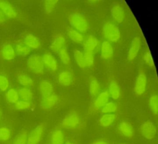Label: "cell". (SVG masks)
I'll return each instance as SVG.
<instances>
[{
    "instance_id": "cell-39",
    "label": "cell",
    "mask_w": 158,
    "mask_h": 144,
    "mask_svg": "<svg viewBox=\"0 0 158 144\" xmlns=\"http://www.w3.org/2000/svg\"><path fill=\"white\" fill-rule=\"evenodd\" d=\"M10 87V81L7 76L0 75V91L6 92Z\"/></svg>"
},
{
    "instance_id": "cell-13",
    "label": "cell",
    "mask_w": 158,
    "mask_h": 144,
    "mask_svg": "<svg viewBox=\"0 0 158 144\" xmlns=\"http://www.w3.org/2000/svg\"><path fill=\"white\" fill-rule=\"evenodd\" d=\"M0 55L3 59L12 60L16 55L14 46L9 43L4 44L0 50Z\"/></svg>"
},
{
    "instance_id": "cell-1",
    "label": "cell",
    "mask_w": 158,
    "mask_h": 144,
    "mask_svg": "<svg viewBox=\"0 0 158 144\" xmlns=\"http://www.w3.org/2000/svg\"><path fill=\"white\" fill-rule=\"evenodd\" d=\"M68 21L73 28L81 33H84L88 30L89 23L85 17L80 13L71 14L68 18Z\"/></svg>"
},
{
    "instance_id": "cell-31",
    "label": "cell",
    "mask_w": 158,
    "mask_h": 144,
    "mask_svg": "<svg viewBox=\"0 0 158 144\" xmlns=\"http://www.w3.org/2000/svg\"><path fill=\"white\" fill-rule=\"evenodd\" d=\"M33 104L31 101L19 99L15 104H14V107L16 110L19 111H24L31 109L33 107Z\"/></svg>"
},
{
    "instance_id": "cell-29",
    "label": "cell",
    "mask_w": 158,
    "mask_h": 144,
    "mask_svg": "<svg viewBox=\"0 0 158 144\" xmlns=\"http://www.w3.org/2000/svg\"><path fill=\"white\" fill-rule=\"evenodd\" d=\"M17 81L23 87L27 88L33 86L35 84L34 80L31 77L23 73L18 75Z\"/></svg>"
},
{
    "instance_id": "cell-40",
    "label": "cell",
    "mask_w": 158,
    "mask_h": 144,
    "mask_svg": "<svg viewBox=\"0 0 158 144\" xmlns=\"http://www.w3.org/2000/svg\"><path fill=\"white\" fill-rule=\"evenodd\" d=\"M85 65L86 68H89L94 64V54L92 52H85L84 53Z\"/></svg>"
},
{
    "instance_id": "cell-34",
    "label": "cell",
    "mask_w": 158,
    "mask_h": 144,
    "mask_svg": "<svg viewBox=\"0 0 158 144\" xmlns=\"http://www.w3.org/2000/svg\"><path fill=\"white\" fill-rule=\"evenodd\" d=\"M28 132L25 130H22L14 137L12 144H27Z\"/></svg>"
},
{
    "instance_id": "cell-37",
    "label": "cell",
    "mask_w": 158,
    "mask_h": 144,
    "mask_svg": "<svg viewBox=\"0 0 158 144\" xmlns=\"http://www.w3.org/2000/svg\"><path fill=\"white\" fill-rule=\"evenodd\" d=\"M57 54L59 56L61 62L64 65H68L70 63L71 59H70L69 53L66 48H64V47L62 48L58 52Z\"/></svg>"
},
{
    "instance_id": "cell-24",
    "label": "cell",
    "mask_w": 158,
    "mask_h": 144,
    "mask_svg": "<svg viewBox=\"0 0 158 144\" xmlns=\"http://www.w3.org/2000/svg\"><path fill=\"white\" fill-rule=\"evenodd\" d=\"M108 94L110 97L115 100L118 99L120 96V87L115 81H112L110 83L109 86Z\"/></svg>"
},
{
    "instance_id": "cell-27",
    "label": "cell",
    "mask_w": 158,
    "mask_h": 144,
    "mask_svg": "<svg viewBox=\"0 0 158 144\" xmlns=\"http://www.w3.org/2000/svg\"><path fill=\"white\" fill-rule=\"evenodd\" d=\"M13 132L9 126H0V142H7L11 139Z\"/></svg>"
},
{
    "instance_id": "cell-23",
    "label": "cell",
    "mask_w": 158,
    "mask_h": 144,
    "mask_svg": "<svg viewBox=\"0 0 158 144\" xmlns=\"http://www.w3.org/2000/svg\"><path fill=\"white\" fill-rule=\"evenodd\" d=\"M98 44V39L95 36L90 35L84 42L83 46L85 52L93 53Z\"/></svg>"
},
{
    "instance_id": "cell-8",
    "label": "cell",
    "mask_w": 158,
    "mask_h": 144,
    "mask_svg": "<svg viewBox=\"0 0 158 144\" xmlns=\"http://www.w3.org/2000/svg\"><path fill=\"white\" fill-rule=\"evenodd\" d=\"M58 100V96L55 94H52L48 96L42 98L40 103V107L42 110H49L56 106Z\"/></svg>"
},
{
    "instance_id": "cell-35",
    "label": "cell",
    "mask_w": 158,
    "mask_h": 144,
    "mask_svg": "<svg viewBox=\"0 0 158 144\" xmlns=\"http://www.w3.org/2000/svg\"><path fill=\"white\" fill-rule=\"evenodd\" d=\"M74 58L77 65L80 68H86L85 65L84 53L79 50H75L73 52Z\"/></svg>"
},
{
    "instance_id": "cell-41",
    "label": "cell",
    "mask_w": 158,
    "mask_h": 144,
    "mask_svg": "<svg viewBox=\"0 0 158 144\" xmlns=\"http://www.w3.org/2000/svg\"><path fill=\"white\" fill-rule=\"evenodd\" d=\"M143 59L145 63L151 68L154 67V62L152 59L151 54L149 50H147L146 52H144L143 55Z\"/></svg>"
},
{
    "instance_id": "cell-21",
    "label": "cell",
    "mask_w": 158,
    "mask_h": 144,
    "mask_svg": "<svg viewBox=\"0 0 158 144\" xmlns=\"http://www.w3.org/2000/svg\"><path fill=\"white\" fill-rule=\"evenodd\" d=\"M113 18L119 23L123 21L125 18V13L122 7L120 5H115L111 10Z\"/></svg>"
},
{
    "instance_id": "cell-19",
    "label": "cell",
    "mask_w": 158,
    "mask_h": 144,
    "mask_svg": "<svg viewBox=\"0 0 158 144\" xmlns=\"http://www.w3.org/2000/svg\"><path fill=\"white\" fill-rule=\"evenodd\" d=\"M39 89L42 98L48 96L53 94V85L47 80H42L40 82Z\"/></svg>"
},
{
    "instance_id": "cell-38",
    "label": "cell",
    "mask_w": 158,
    "mask_h": 144,
    "mask_svg": "<svg viewBox=\"0 0 158 144\" xmlns=\"http://www.w3.org/2000/svg\"><path fill=\"white\" fill-rule=\"evenodd\" d=\"M57 0H47L44 1V8L47 14L51 13L54 10L58 2Z\"/></svg>"
},
{
    "instance_id": "cell-36",
    "label": "cell",
    "mask_w": 158,
    "mask_h": 144,
    "mask_svg": "<svg viewBox=\"0 0 158 144\" xmlns=\"http://www.w3.org/2000/svg\"><path fill=\"white\" fill-rule=\"evenodd\" d=\"M117 105L113 101H109L101 109V111L103 114L114 113L117 110Z\"/></svg>"
},
{
    "instance_id": "cell-33",
    "label": "cell",
    "mask_w": 158,
    "mask_h": 144,
    "mask_svg": "<svg viewBox=\"0 0 158 144\" xmlns=\"http://www.w3.org/2000/svg\"><path fill=\"white\" fill-rule=\"evenodd\" d=\"M149 107L151 111L154 115H158V97L156 94H153L150 97L148 101Z\"/></svg>"
},
{
    "instance_id": "cell-10",
    "label": "cell",
    "mask_w": 158,
    "mask_h": 144,
    "mask_svg": "<svg viewBox=\"0 0 158 144\" xmlns=\"http://www.w3.org/2000/svg\"><path fill=\"white\" fill-rule=\"evenodd\" d=\"M41 59L44 67L49 70L54 72L58 69V62L53 55L50 53H45L41 56Z\"/></svg>"
},
{
    "instance_id": "cell-28",
    "label": "cell",
    "mask_w": 158,
    "mask_h": 144,
    "mask_svg": "<svg viewBox=\"0 0 158 144\" xmlns=\"http://www.w3.org/2000/svg\"><path fill=\"white\" fill-rule=\"evenodd\" d=\"M18 90L20 99L26 101H32L34 98V93L27 87H20Z\"/></svg>"
},
{
    "instance_id": "cell-45",
    "label": "cell",
    "mask_w": 158,
    "mask_h": 144,
    "mask_svg": "<svg viewBox=\"0 0 158 144\" xmlns=\"http://www.w3.org/2000/svg\"><path fill=\"white\" fill-rule=\"evenodd\" d=\"M2 118V112L1 110H0V121H1V120Z\"/></svg>"
},
{
    "instance_id": "cell-42",
    "label": "cell",
    "mask_w": 158,
    "mask_h": 144,
    "mask_svg": "<svg viewBox=\"0 0 158 144\" xmlns=\"http://www.w3.org/2000/svg\"><path fill=\"white\" fill-rule=\"evenodd\" d=\"M7 18L3 13L0 10V24H2L6 21Z\"/></svg>"
},
{
    "instance_id": "cell-15",
    "label": "cell",
    "mask_w": 158,
    "mask_h": 144,
    "mask_svg": "<svg viewBox=\"0 0 158 144\" xmlns=\"http://www.w3.org/2000/svg\"><path fill=\"white\" fill-rule=\"evenodd\" d=\"M50 144H64L65 141L64 132L60 128L54 129L50 134Z\"/></svg>"
},
{
    "instance_id": "cell-16",
    "label": "cell",
    "mask_w": 158,
    "mask_h": 144,
    "mask_svg": "<svg viewBox=\"0 0 158 144\" xmlns=\"http://www.w3.org/2000/svg\"><path fill=\"white\" fill-rule=\"evenodd\" d=\"M23 41L32 50H38L41 48L42 46L40 40L34 34H27L25 37Z\"/></svg>"
},
{
    "instance_id": "cell-5",
    "label": "cell",
    "mask_w": 158,
    "mask_h": 144,
    "mask_svg": "<svg viewBox=\"0 0 158 144\" xmlns=\"http://www.w3.org/2000/svg\"><path fill=\"white\" fill-rule=\"evenodd\" d=\"M80 123L79 114L75 111H70L62 120V127L67 130H74L78 127Z\"/></svg>"
},
{
    "instance_id": "cell-9",
    "label": "cell",
    "mask_w": 158,
    "mask_h": 144,
    "mask_svg": "<svg viewBox=\"0 0 158 144\" xmlns=\"http://www.w3.org/2000/svg\"><path fill=\"white\" fill-rule=\"evenodd\" d=\"M141 47V40L138 37H135L132 40L127 54V59L133 61L137 56Z\"/></svg>"
},
{
    "instance_id": "cell-30",
    "label": "cell",
    "mask_w": 158,
    "mask_h": 144,
    "mask_svg": "<svg viewBox=\"0 0 158 144\" xmlns=\"http://www.w3.org/2000/svg\"><path fill=\"white\" fill-rule=\"evenodd\" d=\"M100 85L98 81L95 78L90 80L89 85V93L90 96L96 97L100 94Z\"/></svg>"
},
{
    "instance_id": "cell-2",
    "label": "cell",
    "mask_w": 158,
    "mask_h": 144,
    "mask_svg": "<svg viewBox=\"0 0 158 144\" xmlns=\"http://www.w3.org/2000/svg\"><path fill=\"white\" fill-rule=\"evenodd\" d=\"M102 32L105 39L110 42H116L121 37L119 28L111 21H106L103 24Z\"/></svg>"
},
{
    "instance_id": "cell-12",
    "label": "cell",
    "mask_w": 158,
    "mask_h": 144,
    "mask_svg": "<svg viewBox=\"0 0 158 144\" xmlns=\"http://www.w3.org/2000/svg\"><path fill=\"white\" fill-rule=\"evenodd\" d=\"M0 10L7 18L12 19L17 17V11L11 4L7 1H0Z\"/></svg>"
},
{
    "instance_id": "cell-7",
    "label": "cell",
    "mask_w": 158,
    "mask_h": 144,
    "mask_svg": "<svg viewBox=\"0 0 158 144\" xmlns=\"http://www.w3.org/2000/svg\"><path fill=\"white\" fill-rule=\"evenodd\" d=\"M147 77L145 72H140L138 74L134 87V92L137 96L145 93L147 85Z\"/></svg>"
},
{
    "instance_id": "cell-22",
    "label": "cell",
    "mask_w": 158,
    "mask_h": 144,
    "mask_svg": "<svg viewBox=\"0 0 158 144\" xmlns=\"http://www.w3.org/2000/svg\"><path fill=\"white\" fill-rule=\"evenodd\" d=\"M58 81L59 84L63 86L71 85L73 82V74L70 72L62 71L58 76Z\"/></svg>"
},
{
    "instance_id": "cell-44",
    "label": "cell",
    "mask_w": 158,
    "mask_h": 144,
    "mask_svg": "<svg viewBox=\"0 0 158 144\" xmlns=\"http://www.w3.org/2000/svg\"><path fill=\"white\" fill-rule=\"evenodd\" d=\"M64 144H74V143H73L72 141H70V140H67V141H65Z\"/></svg>"
},
{
    "instance_id": "cell-11",
    "label": "cell",
    "mask_w": 158,
    "mask_h": 144,
    "mask_svg": "<svg viewBox=\"0 0 158 144\" xmlns=\"http://www.w3.org/2000/svg\"><path fill=\"white\" fill-rule=\"evenodd\" d=\"M118 132L121 135L127 138H131L135 134V131L133 125L127 121H123L118 124L117 127Z\"/></svg>"
},
{
    "instance_id": "cell-4",
    "label": "cell",
    "mask_w": 158,
    "mask_h": 144,
    "mask_svg": "<svg viewBox=\"0 0 158 144\" xmlns=\"http://www.w3.org/2000/svg\"><path fill=\"white\" fill-rule=\"evenodd\" d=\"M46 125L40 123L28 133L27 144H40L46 133Z\"/></svg>"
},
{
    "instance_id": "cell-26",
    "label": "cell",
    "mask_w": 158,
    "mask_h": 144,
    "mask_svg": "<svg viewBox=\"0 0 158 144\" xmlns=\"http://www.w3.org/2000/svg\"><path fill=\"white\" fill-rule=\"evenodd\" d=\"M16 55L22 57H26L29 55L32 50L27 46L23 41H19L15 46Z\"/></svg>"
},
{
    "instance_id": "cell-18",
    "label": "cell",
    "mask_w": 158,
    "mask_h": 144,
    "mask_svg": "<svg viewBox=\"0 0 158 144\" xmlns=\"http://www.w3.org/2000/svg\"><path fill=\"white\" fill-rule=\"evenodd\" d=\"M114 55V49L110 42L107 41L102 42L101 46L100 55L102 58L109 59L112 57Z\"/></svg>"
},
{
    "instance_id": "cell-32",
    "label": "cell",
    "mask_w": 158,
    "mask_h": 144,
    "mask_svg": "<svg viewBox=\"0 0 158 144\" xmlns=\"http://www.w3.org/2000/svg\"><path fill=\"white\" fill-rule=\"evenodd\" d=\"M67 33L68 37L74 42L81 43L84 41V36L82 33L74 29H69Z\"/></svg>"
},
{
    "instance_id": "cell-43",
    "label": "cell",
    "mask_w": 158,
    "mask_h": 144,
    "mask_svg": "<svg viewBox=\"0 0 158 144\" xmlns=\"http://www.w3.org/2000/svg\"><path fill=\"white\" fill-rule=\"evenodd\" d=\"M91 144H109V143L104 140H98L94 141Z\"/></svg>"
},
{
    "instance_id": "cell-6",
    "label": "cell",
    "mask_w": 158,
    "mask_h": 144,
    "mask_svg": "<svg viewBox=\"0 0 158 144\" xmlns=\"http://www.w3.org/2000/svg\"><path fill=\"white\" fill-rule=\"evenodd\" d=\"M140 132L144 138L149 140H152L157 133L156 125L151 121H146L142 123L140 125Z\"/></svg>"
},
{
    "instance_id": "cell-25",
    "label": "cell",
    "mask_w": 158,
    "mask_h": 144,
    "mask_svg": "<svg viewBox=\"0 0 158 144\" xmlns=\"http://www.w3.org/2000/svg\"><path fill=\"white\" fill-rule=\"evenodd\" d=\"M5 99L8 103L15 104L20 99L17 89L13 87L9 88L5 93Z\"/></svg>"
},
{
    "instance_id": "cell-17",
    "label": "cell",
    "mask_w": 158,
    "mask_h": 144,
    "mask_svg": "<svg viewBox=\"0 0 158 144\" xmlns=\"http://www.w3.org/2000/svg\"><path fill=\"white\" fill-rule=\"evenodd\" d=\"M65 43L66 39L63 35L60 34H57L54 36L50 48L52 52L57 54L61 49L64 48Z\"/></svg>"
},
{
    "instance_id": "cell-3",
    "label": "cell",
    "mask_w": 158,
    "mask_h": 144,
    "mask_svg": "<svg viewBox=\"0 0 158 144\" xmlns=\"http://www.w3.org/2000/svg\"><path fill=\"white\" fill-rule=\"evenodd\" d=\"M27 68L32 73L42 75L45 72V67L41 59V56L37 54L29 56L27 61Z\"/></svg>"
},
{
    "instance_id": "cell-46",
    "label": "cell",
    "mask_w": 158,
    "mask_h": 144,
    "mask_svg": "<svg viewBox=\"0 0 158 144\" xmlns=\"http://www.w3.org/2000/svg\"><path fill=\"white\" fill-rule=\"evenodd\" d=\"M125 144V143H122V144Z\"/></svg>"
},
{
    "instance_id": "cell-14",
    "label": "cell",
    "mask_w": 158,
    "mask_h": 144,
    "mask_svg": "<svg viewBox=\"0 0 158 144\" xmlns=\"http://www.w3.org/2000/svg\"><path fill=\"white\" fill-rule=\"evenodd\" d=\"M108 92L107 91L102 92L100 93L97 97L96 99L94 100L93 103V107L92 109L94 111L101 110L102 108L109 101L110 99Z\"/></svg>"
},
{
    "instance_id": "cell-20",
    "label": "cell",
    "mask_w": 158,
    "mask_h": 144,
    "mask_svg": "<svg viewBox=\"0 0 158 144\" xmlns=\"http://www.w3.org/2000/svg\"><path fill=\"white\" fill-rule=\"evenodd\" d=\"M116 115L114 113L103 114L98 120V124L103 127H108L112 125L116 120Z\"/></svg>"
}]
</instances>
